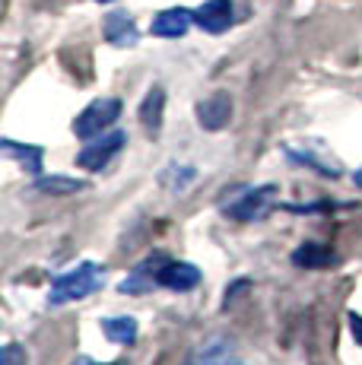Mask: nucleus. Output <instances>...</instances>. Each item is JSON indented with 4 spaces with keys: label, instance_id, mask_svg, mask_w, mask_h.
<instances>
[{
    "label": "nucleus",
    "instance_id": "9",
    "mask_svg": "<svg viewBox=\"0 0 362 365\" xmlns=\"http://www.w3.org/2000/svg\"><path fill=\"white\" fill-rule=\"evenodd\" d=\"M194 23V13L185 10V6H172V10H162L152 16V26L150 32L159 35V38H181V35H187Z\"/></svg>",
    "mask_w": 362,
    "mask_h": 365
},
{
    "label": "nucleus",
    "instance_id": "4",
    "mask_svg": "<svg viewBox=\"0 0 362 365\" xmlns=\"http://www.w3.org/2000/svg\"><path fill=\"white\" fill-rule=\"evenodd\" d=\"M124 143H128V133H124V130H105V133H99V137H93L80 150V156H76V165L86 168V172H102V168H105L111 159H115L118 153L124 150Z\"/></svg>",
    "mask_w": 362,
    "mask_h": 365
},
{
    "label": "nucleus",
    "instance_id": "16",
    "mask_svg": "<svg viewBox=\"0 0 362 365\" xmlns=\"http://www.w3.org/2000/svg\"><path fill=\"white\" fill-rule=\"evenodd\" d=\"M286 156L296 159V163H302V165H309V168H315V172L324 175V178H340V165L333 163V159H321L309 150H286Z\"/></svg>",
    "mask_w": 362,
    "mask_h": 365
},
{
    "label": "nucleus",
    "instance_id": "5",
    "mask_svg": "<svg viewBox=\"0 0 362 365\" xmlns=\"http://www.w3.org/2000/svg\"><path fill=\"white\" fill-rule=\"evenodd\" d=\"M239 346H235V340H229V336H210V340H204L197 349H194L191 356V365H239Z\"/></svg>",
    "mask_w": 362,
    "mask_h": 365
},
{
    "label": "nucleus",
    "instance_id": "17",
    "mask_svg": "<svg viewBox=\"0 0 362 365\" xmlns=\"http://www.w3.org/2000/svg\"><path fill=\"white\" fill-rule=\"evenodd\" d=\"M194 178H197V172L191 165H169V172H162V185L172 191H185Z\"/></svg>",
    "mask_w": 362,
    "mask_h": 365
},
{
    "label": "nucleus",
    "instance_id": "13",
    "mask_svg": "<svg viewBox=\"0 0 362 365\" xmlns=\"http://www.w3.org/2000/svg\"><path fill=\"white\" fill-rule=\"evenodd\" d=\"M102 334H105L111 343H124V346H130V343L137 340V334H140V324H137V318H130V314L102 318Z\"/></svg>",
    "mask_w": 362,
    "mask_h": 365
},
{
    "label": "nucleus",
    "instance_id": "15",
    "mask_svg": "<svg viewBox=\"0 0 362 365\" xmlns=\"http://www.w3.org/2000/svg\"><path fill=\"white\" fill-rule=\"evenodd\" d=\"M86 181L83 178H67V175H51V178H36V191L41 194H54V197H67V194L86 191Z\"/></svg>",
    "mask_w": 362,
    "mask_h": 365
},
{
    "label": "nucleus",
    "instance_id": "22",
    "mask_svg": "<svg viewBox=\"0 0 362 365\" xmlns=\"http://www.w3.org/2000/svg\"><path fill=\"white\" fill-rule=\"evenodd\" d=\"M353 185H356L359 191H362V168H359V172H353Z\"/></svg>",
    "mask_w": 362,
    "mask_h": 365
},
{
    "label": "nucleus",
    "instance_id": "10",
    "mask_svg": "<svg viewBox=\"0 0 362 365\" xmlns=\"http://www.w3.org/2000/svg\"><path fill=\"white\" fill-rule=\"evenodd\" d=\"M102 32H105V38H108L115 48H134L137 41H140V32H137L134 19H130L124 10L108 13L105 23H102Z\"/></svg>",
    "mask_w": 362,
    "mask_h": 365
},
{
    "label": "nucleus",
    "instance_id": "1",
    "mask_svg": "<svg viewBox=\"0 0 362 365\" xmlns=\"http://www.w3.org/2000/svg\"><path fill=\"white\" fill-rule=\"evenodd\" d=\"M102 286H105V267L83 261V264H76L73 270L54 277L51 289H48V305H71V302L93 296Z\"/></svg>",
    "mask_w": 362,
    "mask_h": 365
},
{
    "label": "nucleus",
    "instance_id": "7",
    "mask_svg": "<svg viewBox=\"0 0 362 365\" xmlns=\"http://www.w3.org/2000/svg\"><path fill=\"white\" fill-rule=\"evenodd\" d=\"M156 283L172 292H191L200 283V270L187 261H165L156 270Z\"/></svg>",
    "mask_w": 362,
    "mask_h": 365
},
{
    "label": "nucleus",
    "instance_id": "2",
    "mask_svg": "<svg viewBox=\"0 0 362 365\" xmlns=\"http://www.w3.org/2000/svg\"><path fill=\"white\" fill-rule=\"evenodd\" d=\"M121 118V99H115V96H105V99H95L89 102L86 108L76 115L73 121V133L80 140H93L99 137V133H105L111 124Z\"/></svg>",
    "mask_w": 362,
    "mask_h": 365
},
{
    "label": "nucleus",
    "instance_id": "14",
    "mask_svg": "<svg viewBox=\"0 0 362 365\" xmlns=\"http://www.w3.org/2000/svg\"><path fill=\"white\" fill-rule=\"evenodd\" d=\"M333 261H337L333 251H327L324 245H299V248L292 251V264L305 267V270H318V267H327Z\"/></svg>",
    "mask_w": 362,
    "mask_h": 365
},
{
    "label": "nucleus",
    "instance_id": "21",
    "mask_svg": "<svg viewBox=\"0 0 362 365\" xmlns=\"http://www.w3.org/2000/svg\"><path fill=\"white\" fill-rule=\"evenodd\" d=\"M71 365H124V362H95V359H89V356H76Z\"/></svg>",
    "mask_w": 362,
    "mask_h": 365
},
{
    "label": "nucleus",
    "instance_id": "6",
    "mask_svg": "<svg viewBox=\"0 0 362 365\" xmlns=\"http://www.w3.org/2000/svg\"><path fill=\"white\" fill-rule=\"evenodd\" d=\"M232 121V96L229 93H213L197 102V124L204 130H222Z\"/></svg>",
    "mask_w": 362,
    "mask_h": 365
},
{
    "label": "nucleus",
    "instance_id": "12",
    "mask_svg": "<svg viewBox=\"0 0 362 365\" xmlns=\"http://www.w3.org/2000/svg\"><path fill=\"white\" fill-rule=\"evenodd\" d=\"M0 146H4V156L6 159H16V163L26 168V172H32V175L41 172V156H45V150H41V146L16 143V140H4Z\"/></svg>",
    "mask_w": 362,
    "mask_h": 365
},
{
    "label": "nucleus",
    "instance_id": "18",
    "mask_svg": "<svg viewBox=\"0 0 362 365\" xmlns=\"http://www.w3.org/2000/svg\"><path fill=\"white\" fill-rule=\"evenodd\" d=\"M248 289H252V279H235V283L226 289V299H222V308L235 305V302L242 299V292H248Z\"/></svg>",
    "mask_w": 362,
    "mask_h": 365
},
{
    "label": "nucleus",
    "instance_id": "8",
    "mask_svg": "<svg viewBox=\"0 0 362 365\" xmlns=\"http://www.w3.org/2000/svg\"><path fill=\"white\" fill-rule=\"evenodd\" d=\"M232 19H235L232 0H207L204 6L194 10V23L210 35H222L229 26H232Z\"/></svg>",
    "mask_w": 362,
    "mask_h": 365
},
{
    "label": "nucleus",
    "instance_id": "11",
    "mask_svg": "<svg viewBox=\"0 0 362 365\" xmlns=\"http://www.w3.org/2000/svg\"><path fill=\"white\" fill-rule=\"evenodd\" d=\"M162 111H165V89L152 86L150 93H146V99L140 102V124L146 133L162 130Z\"/></svg>",
    "mask_w": 362,
    "mask_h": 365
},
{
    "label": "nucleus",
    "instance_id": "3",
    "mask_svg": "<svg viewBox=\"0 0 362 365\" xmlns=\"http://www.w3.org/2000/svg\"><path fill=\"white\" fill-rule=\"evenodd\" d=\"M274 197H276V187L274 185L248 187V191H242L235 200L222 203V213H226L229 220L254 222V220H264V216L274 210Z\"/></svg>",
    "mask_w": 362,
    "mask_h": 365
},
{
    "label": "nucleus",
    "instance_id": "19",
    "mask_svg": "<svg viewBox=\"0 0 362 365\" xmlns=\"http://www.w3.org/2000/svg\"><path fill=\"white\" fill-rule=\"evenodd\" d=\"M4 365H26V353H23V346H19V343H6Z\"/></svg>",
    "mask_w": 362,
    "mask_h": 365
},
{
    "label": "nucleus",
    "instance_id": "23",
    "mask_svg": "<svg viewBox=\"0 0 362 365\" xmlns=\"http://www.w3.org/2000/svg\"><path fill=\"white\" fill-rule=\"evenodd\" d=\"M95 4H115V0H95Z\"/></svg>",
    "mask_w": 362,
    "mask_h": 365
},
{
    "label": "nucleus",
    "instance_id": "20",
    "mask_svg": "<svg viewBox=\"0 0 362 365\" xmlns=\"http://www.w3.org/2000/svg\"><path fill=\"white\" fill-rule=\"evenodd\" d=\"M350 331H353V336H356V343L362 346V314H356V312L350 314Z\"/></svg>",
    "mask_w": 362,
    "mask_h": 365
}]
</instances>
